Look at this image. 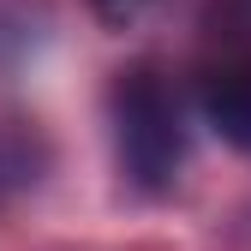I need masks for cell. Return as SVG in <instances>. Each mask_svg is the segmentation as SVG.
I'll return each mask as SVG.
<instances>
[{
	"mask_svg": "<svg viewBox=\"0 0 251 251\" xmlns=\"http://www.w3.org/2000/svg\"><path fill=\"white\" fill-rule=\"evenodd\" d=\"M48 174V144L30 126H0V203L24 198Z\"/></svg>",
	"mask_w": 251,
	"mask_h": 251,
	"instance_id": "cell-3",
	"label": "cell"
},
{
	"mask_svg": "<svg viewBox=\"0 0 251 251\" xmlns=\"http://www.w3.org/2000/svg\"><path fill=\"white\" fill-rule=\"evenodd\" d=\"M42 42V12L24 0H0V66H18Z\"/></svg>",
	"mask_w": 251,
	"mask_h": 251,
	"instance_id": "cell-4",
	"label": "cell"
},
{
	"mask_svg": "<svg viewBox=\"0 0 251 251\" xmlns=\"http://www.w3.org/2000/svg\"><path fill=\"white\" fill-rule=\"evenodd\" d=\"M90 6H96V18H102V24L126 30V24H138L144 12H155V6H162V0H90Z\"/></svg>",
	"mask_w": 251,
	"mask_h": 251,
	"instance_id": "cell-6",
	"label": "cell"
},
{
	"mask_svg": "<svg viewBox=\"0 0 251 251\" xmlns=\"http://www.w3.org/2000/svg\"><path fill=\"white\" fill-rule=\"evenodd\" d=\"M114 155H120V174L138 185V192L162 198L179 185L185 168V108L168 90V78L155 66H132L120 72L114 84Z\"/></svg>",
	"mask_w": 251,
	"mask_h": 251,
	"instance_id": "cell-1",
	"label": "cell"
},
{
	"mask_svg": "<svg viewBox=\"0 0 251 251\" xmlns=\"http://www.w3.org/2000/svg\"><path fill=\"white\" fill-rule=\"evenodd\" d=\"M203 120L222 144L251 155V60H222L203 78Z\"/></svg>",
	"mask_w": 251,
	"mask_h": 251,
	"instance_id": "cell-2",
	"label": "cell"
},
{
	"mask_svg": "<svg viewBox=\"0 0 251 251\" xmlns=\"http://www.w3.org/2000/svg\"><path fill=\"white\" fill-rule=\"evenodd\" d=\"M209 36L227 48V60H251V0H215Z\"/></svg>",
	"mask_w": 251,
	"mask_h": 251,
	"instance_id": "cell-5",
	"label": "cell"
}]
</instances>
